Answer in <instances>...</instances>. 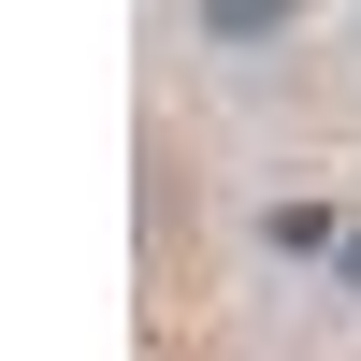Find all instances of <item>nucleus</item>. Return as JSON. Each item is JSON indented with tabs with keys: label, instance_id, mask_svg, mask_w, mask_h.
I'll list each match as a JSON object with an SVG mask.
<instances>
[{
	"label": "nucleus",
	"instance_id": "nucleus-1",
	"mask_svg": "<svg viewBox=\"0 0 361 361\" xmlns=\"http://www.w3.org/2000/svg\"><path fill=\"white\" fill-rule=\"evenodd\" d=\"M260 231H275L289 260H318V246H347V231H333V202H275V217H260Z\"/></svg>",
	"mask_w": 361,
	"mask_h": 361
}]
</instances>
